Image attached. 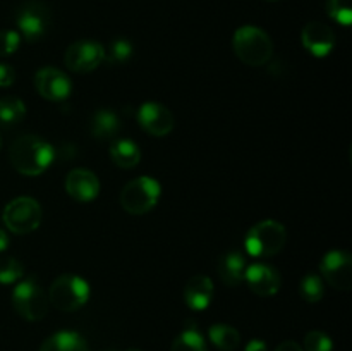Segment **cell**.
Returning a JSON list of instances; mask_svg holds the SVG:
<instances>
[{
	"label": "cell",
	"mask_w": 352,
	"mask_h": 351,
	"mask_svg": "<svg viewBox=\"0 0 352 351\" xmlns=\"http://www.w3.org/2000/svg\"><path fill=\"white\" fill-rule=\"evenodd\" d=\"M54 158V147L34 134H23L16 138L9 148L10 164L23 176L43 174L50 167Z\"/></svg>",
	"instance_id": "1"
},
{
	"label": "cell",
	"mask_w": 352,
	"mask_h": 351,
	"mask_svg": "<svg viewBox=\"0 0 352 351\" xmlns=\"http://www.w3.org/2000/svg\"><path fill=\"white\" fill-rule=\"evenodd\" d=\"M232 47L237 58L251 67L265 65L274 55L272 38L256 26H243L234 33Z\"/></svg>",
	"instance_id": "2"
},
{
	"label": "cell",
	"mask_w": 352,
	"mask_h": 351,
	"mask_svg": "<svg viewBox=\"0 0 352 351\" xmlns=\"http://www.w3.org/2000/svg\"><path fill=\"white\" fill-rule=\"evenodd\" d=\"M160 193L162 186L157 179L141 176L124 186L119 196V203L131 215H143L157 205Z\"/></svg>",
	"instance_id": "3"
},
{
	"label": "cell",
	"mask_w": 352,
	"mask_h": 351,
	"mask_svg": "<svg viewBox=\"0 0 352 351\" xmlns=\"http://www.w3.org/2000/svg\"><path fill=\"white\" fill-rule=\"evenodd\" d=\"M285 227L277 220H261L251 227L246 234V250L251 257L268 258L277 255L284 248Z\"/></svg>",
	"instance_id": "4"
},
{
	"label": "cell",
	"mask_w": 352,
	"mask_h": 351,
	"mask_svg": "<svg viewBox=\"0 0 352 351\" xmlns=\"http://www.w3.org/2000/svg\"><path fill=\"white\" fill-rule=\"evenodd\" d=\"M89 298V286L74 274L58 275L48 291V303L60 312H76Z\"/></svg>",
	"instance_id": "5"
},
{
	"label": "cell",
	"mask_w": 352,
	"mask_h": 351,
	"mask_svg": "<svg viewBox=\"0 0 352 351\" xmlns=\"http://www.w3.org/2000/svg\"><path fill=\"white\" fill-rule=\"evenodd\" d=\"M43 210L40 203L31 196H19L6 205L2 220L7 229L14 234H30L40 227Z\"/></svg>",
	"instance_id": "6"
},
{
	"label": "cell",
	"mask_w": 352,
	"mask_h": 351,
	"mask_svg": "<svg viewBox=\"0 0 352 351\" xmlns=\"http://www.w3.org/2000/svg\"><path fill=\"white\" fill-rule=\"evenodd\" d=\"M12 305L23 319L36 322L47 315L50 303H48V296L45 295L40 284L33 277H28L17 282V286L14 288Z\"/></svg>",
	"instance_id": "7"
},
{
	"label": "cell",
	"mask_w": 352,
	"mask_h": 351,
	"mask_svg": "<svg viewBox=\"0 0 352 351\" xmlns=\"http://www.w3.org/2000/svg\"><path fill=\"white\" fill-rule=\"evenodd\" d=\"M16 23L24 40L30 43L41 40L52 24L50 7L40 0H28L17 9Z\"/></svg>",
	"instance_id": "8"
},
{
	"label": "cell",
	"mask_w": 352,
	"mask_h": 351,
	"mask_svg": "<svg viewBox=\"0 0 352 351\" xmlns=\"http://www.w3.org/2000/svg\"><path fill=\"white\" fill-rule=\"evenodd\" d=\"M103 62V45L93 40L74 41L65 50L64 64L69 71L86 74L98 67Z\"/></svg>",
	"instance_id": "9"
},
{
	"label": "cell",
	"mask_w": 352,
	"mask_h": 351,
	"mask_svg": "<svg viewBox=\"0 0 352 351\" xmlns=\"http://www.w3.org/2000/svg\"><path fill=\"white\" fill-rule=\"evenodd\" d=\"M320 272L333 289H339V291H349L351 289L352 258L347 251H329L320 262Z\"/></svg>",
	"instance_id": "10"
},
{
	"label": "cell",
	"mask_w": 352,
	"mask_h": 351,
	"mask_svg": "<svg viewBox=\"0 0 352 351\" xmlns=\"http://www.w3.org/2000/svg\"><path fill=\"white\" fill-rule=\"evenodd\" d=\"M34 88L43 98L50 102H64L71 95V79L55 67H41L34 74Z\"/></svg>",
	"instance_id": "11"
},
{
	"label": "cell",
	"mask_w": 352,
	"mask_h": 351,
	"mask_svg": "<svg viewBox=\"0 0 352 351\" xmlns=\"http://www.w3.org/2000/svg\"><path fill=\"white\" fill-rule=\"evenodd\" d=\"M138 123L151 136H167L175 126L174 114L157 102H146L138 109Z\"/></svg>",
	"instance_id": "12"
},
{
	"label": "cell",
	"mask_w": 352,
	"mask_h": 351,
	"mask_svg": "<svg viewBox=\"0 0 352 351\" xmlns=\"http://www.w3.org/2000/svg\"><path fill=\"white\" fill-rule=\"evenodd\" d=\"M244 281L248 282L251 291L254 295L261 296V298L277 295L282 284L280 274L277 272V268L267 264H253L246 267Z\"/></svg>",
	"instance_id": "13"
},
{
	"label": "cell",
	"mask_w": 352,
	"mask_h": 351,
	"mask_svg": "<svg viewBox=\"0 0 352 351\" xmlns=\"http://www.w3.org/2000/svg\"><path fill=\"white\" fill-rule=\"evenodd\" d=\"M302 45L315 57H327L336 47V33L332 28L320 21H311L301 33Z\"/></svg>",
	"instance_id": "14"
},
{
	"label": "cell",
	"mask_w": 352,
	"mask_h": 351,
	"mask_svg": "<svg viewBox=\"0 0 352 351\" xmlns=\"http://www.w3.org/2000/svg\"><path fill=\"white\" fill-rule=\"evenodd\" d=\"M65 191L76 202H93L100 193V181L88 169H74L65 178Z\"/></svg>",
	"instance_id": "15"
},
{
	"label": "cell",
	"mask_w": 352,
	"mask_h": 351,
	"mask_svg": "<svg viewBox=\"0 0 352 351\" xmlns=\"http://www.w3.org/2000/svg\"><path fill=\"white\" fill-rule=\"evenodd\" d=\"M213 298V282L208 275H192L184 288V301L195 312L205 310Z\"/></svg>",
	"instance_id": "16"
},
{
	"label": "cell",
	"mask_w": 352,
	"mask_h": 351,
	"mask_svg": "<svg viewBox=\"0 0 352 351\" xmlns=\"http://www.w3.org/2000/svg\"><path fill=\"white\" fill-rule=\"evenodd\" d=\"M217 270H219V277L222 282L229 288H236L244 281V274H246V260L237 251H230V253L222 255L217 264Z\"/></svg>",
	"instance_id": "17"
},
{
	"label": "cell",
	"mask_w": 352,
	"mask_h": 351,
	"mask_svg": "<svg viewBox=\"0 0 352 351\" xmlns=\"http://www.w3.org/2000/svg\"><path fill=\"white\" fill-rule=\"evenodd\" d=\"M91 134L96 140H116L117 134L122 129V124L120 119L117 117L116 112L109 109L96 110L95 116L91 119Z\"/></svg>",
	"instance_id": "18"
},
{
	"label": "cell",
	"mask_w": 352,
	"mask_h": 351,
	"mask_svg": "<svg viewBox=\"0 0 352 351\" xmlns=\"http://www.w3.org/2000/svg\"><path fill=\"white\" fill-rule=\"evenodd\" d=\"M40 351H89L85 337L72 330H60L47 337Z\"/></svg>",
	"instance_id": "19"
},
{
	"label": "cell",
	"mask_w": 352,
	"mask_h": 351,
	"mask_svg": "<svg viewBox=\"0 0 352 351\" xmlns=\"http://www.w3.org/2000/svg\"><path fill=\"white\" fill-rule=\"evenodd\" d=\"M110 158L120 169H133L140 164L141 150L134 141L116 140L110 147Z\"/></svg>",
	"instance_id": "20"
},
{
	"label": "cell",
	"mask_w": 352,
	"mask_h": 351,
	"mask_svg": "<svg viewBox=\"0 0 352 351\" xmlns=\"http://www.w3.org/2000/svg\"><path fill=\"white\" fill-rule=\"evenodd\" d=\"M210 341L219 348L220 351H234L241 344V336L237 329L227 323H215L208 330Z\"/></svg>",
	"instance_id": "21"
},
{
	"label": "cell",
	"mask_w": 352,
	"mask_h": 351,
	"mask_svg": "<svg viewBox=\"0 0 352 351\" xmlns=\"http://www.w3.org/2000/svg\"><path fill=\"white\" fill-rule=\"evenodd\" d=\"M134 54V47L126 38H116L107 47H103V61L109 65L126 64Z\"/></svg>",
	"instance_id": "22"
},
{
	"label": "cell",
	"mask_w": 352,
	"mask_h": 351,
	"mask_svg": "<svg viewBox=\"0 0 352 351\" xmlns=\"http://www.w3.org/2000/svg\"><path fill=\"white\" fill-rule=\"evenodd\" d=\"M24 116H26V105L23 100L12 95L0 98V123L12 126L23 120Z\"/></svg>",
	"instance_id": "23"
},
{
	"label": "cell",
	"mask_w": 352,
	"mask_h": 351,
	"mask_svg": "<svg viewBox=\"0 0 352 351\" xmlns=\"http://www.w3.org/2000/svg\"><path fill=\"white\" fill-rule=\"evenodd\" d=\"M170 351H206V343L201 332L191 326L175 337Z\"/></svg>",
	"instance_id": "24"
},
{
	"label": "cell",
	"mask_w": 352,
	"mask_h": 351,
	"mask_svg": "<svg viewBox=\"0 0 352 351\" xmlns=\"http://www.w3.org/2000/svg\"><path fill=\"white\" fill-rule=\"evenodd\" d=\"M299 295L305 301L308 303H318L320 299L325 295V289H323V281L320 279V275L316 274H308L302 277L301 286H299Z\"/></svg>",
	"instance_id": "25"
},
{
	"label": "cell",
	"mask_w": 352,
	"mask_h": 351,
	"mask_svg": "<svg viewBox=\"0 0 352 351\" xmlns=\"http://www.w3.org/2000/svg\"><path fill=\"white\" fill-rule=\"evenodd\" d=\"M24 274V265L14 257L0 258V284H14Z\"/></svg>",
	"instance_id": "26"
},
{
	"label": "cell",
	"mask_w": 352,
	"mask_h": 351,
	"mask_svg": "<svg viewBox=\"0 0 352 351\" xmlns=\"http://www.w3.org/2000/svg\"><path fill=\"white\" fill-rule=\"evenodd\" d=\"M327 10L329 16L342 26L352 23V0H327Z\"/></svg>",
	"instance_id": "27"
},
{
	"label": "cell",
	"mask_w": 352,
	"mask_h": 351,
	"mask_svg": "<svg viewBox=\"0 0 352 351\" xmlns=\"http://www.w3.org/2000/svg\"><path fill=\"white\" fill-rule=\"evenodd\" d=\"M305 348L306 351H332L333 344L329 334L322 332V330H311L306 334Z\"/></svg>",
	"instance_id": "28"
},
{
	"label": "cell",
	"mask_w": 352,
	"mask_h": 351,
	"mask_svg": "<svg viewBox=\"0 0 352 351\" xmlns=\"http://www.w3.org/2000/svg\"><path fill=\"white\" fill-rule=\"evenodd\" d=\"M21 43V34L12 30H3L0 31V57H7L12 55L14 52L19 48Z\"/></svg>",
	"instance_id": "29"
},
{
	"label": "cell",
	"mask_w": 352,
	"mask_h": 351,
	"mask_svg": "<svg viewBox=\"0 0 352 351\" xmlns=\"http://www.w3.org/2000/svg\"><path fill=\"white\" fill-rule=\"evenodd\" d=\"M14 81H16V71H14V67L2 62L0 64V88L12 86Z\"/></svg>",
	"instance_id": "30"
},
{
	"label": "cell",
	"mask_w": 352,
	"mask_h": 351,
	"mask_svg": "<svg viewBox=\"0 0 352 351\" xmlns=\"http://www.w3.org/2000/svg\"><path fill=\"white\" fill-rule=\"evenodd\" d=\"M244 351H268L267 343L261 339H253L246 344V350Z\"/></svg>",
	"instance_id": "31"
},
{
	"label": "cell",
	"mask_w": 352,
	"mask_h": 351,
	"mask_svg": "<svg viewBox=\"0 0 352 351\" xmlns=\"http://www.w3.org/2000/svg\"><path fill=\"white\" fill-rule=\"evenodd\" d=\"M275 351H302V348L294 341H284L282 344H278Z\"/></svg>",
	"instance_id": "32"
},
{
	"label": "cell",
	"mask_w": 352,
	"mask_h": 351,
	"mask_svg": "<svg viewBox=\"0 0 352 351\" xmlns=\"http://www.w3.org/2000/svg\"><path fill=\"white\" fill-rule=\"evenodd\" d=\"M9 246V236L3 229H0V251H3L6 248Z\"/></svg>",
	"instance_id": "33"
},
{
	"label": "cell",
	"mask_w": 352,
	"mask_h": 351,
	"mask_svg": "<svg viewBox=\"0 0 352 351\" xmlns=\"http://www.w3.org/2000/svg\"><path fill=\"white\" fill-rule=\"evenodd\" d=\"M127 351H141V350H136V348H131V350H127Z\"/></svg>",
	"instance_id": "34"
},
{
	"label": "cell",
	"mask_w": 352,
	"mask_h": 351,
	"mask_svg": "<svg viewBox=\"0 0 352 351\" xmlns=\"http://www.w3.org/2000/svg\"><path fill=\"white\" fill-rule=\"evenodd\" d=\"M109 351H112V350H109Z\"/></svg>",
	"instance_id": "35"
}]
</instances>
